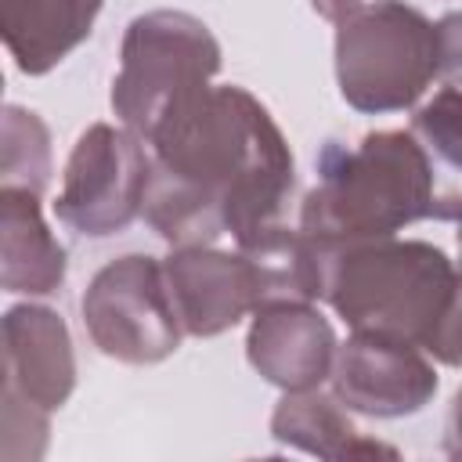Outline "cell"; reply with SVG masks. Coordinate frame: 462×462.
I'll return each instance as SVG.
<instances>
[{"label":"cell","mask_w":462,"mask_h":462,"mask_svg":"<svg viewBox=\"0 0 462 462\" xmlns=\"http://www.w3.org/2000/svg\"><path fill=\"white\" fill-rule=\"evenodd\" d=\"M455 285L458 271L440 249L390 235L336 249L325 300L350 332L426 350L451 307Z\"/></svg>","instance_id":"3957f363"},{"label":"cell","mask_w":462,"mask_h":462,"mask_svg":"<svg viewBox=\"0 0 462 462\" xmlns=\"http://www.w3.org/2000/svg\"><path fill=\"white\" fill-rule=\"evenodd\" d=\"M162 267L184 332L191 336H217L249 310L256 314L263 303H274L271 278L249 249L220 253L209 245H177Z\"/></svg>","instance_id":"ba28073f"},{"label":"cell","mask_w":462,"mask_h":462,"mask_svg":"<svg viewBox=\"0 0 462 462\" xmlns=\"http://www.w3.org/2000/svg\"><path fill=\"white\" fill-rule=\"evenodd\" d=\"M271 433L282 444H296L321 458H365V455L393 458L397 455L393 448L361 437V430L343 415L339 401L314 390H289L274 408Z\"/></svg>","instance_id":"5bb4252c"},{"label":"cell","mask_w":462,"mask_h":462,"mask_svg":"<svg viewBox=\"0 0 462 462\" xmlns=\"http://www.w3.org/2000/svg\"><path fill=\"white\" fill-rule=\"evenodd\" d=\"M249 365L274 386L314 390L332 375L336 336L332 325L310 307V300L263 303L249 328Z\"/></svg>","instance_id":"30bf717a"},{"label":"cell","mask_w":462,"mask_h":462,"mask_svg":"<svg viewBox=\"0 0 462 462\" xmlns=\"http://www.w3.org/2000/svg\"><path fill=\"white\" fill-rule=\"evenodd\" d=\"M426 354H433L444 365L462 368V274H458V285H455V296H451L448 314L440 318L433 339L426 343Z\"/></svg>","instance_id":"e0dca14e"},{"label":"cell","mask_w":462,"mask_h":462,"mask_svg":"<svg viewBox=\"0 0 462 462\" xmlns=\"http://www.w3.org/2000/svg\"><path fill=\"white\" fill-rule=\"evenodd\" d=\"M76 361L65 321L47 307H11L4 318V401L54 411L69 401Z\"/></svg>","instance_id":"8fae6325"},{"label":"cell","mask_w":462,"mask_h":462,"mask_svg":"<svg viewBox=\"0 0 462 462\" xmlns=\"http://www.w3.org/2000/svg\"><path fill=\"white\" fill-rule=\"evenodd\" d=\"M97 11L101 0H0V32L14 65L40 76L87 40Z\"/></svg>","instance_id":"7c38bea8"},{"label":"cell","mask_w":462,"mask_h":462,"mask_svg":"<svg viewBox=\"0 0 462 462\" xmlns=\"http://www.w3.org/2000/svg\"><path fill=\"white\" fill-rule=\"evenodd\" d=\"M148 173L152 155L144 152V137L126 126L94 123L69 155L54 213L79 235H116L144 213Z\"/></svg>","instance_id":"52a82bcc"},{"label":"cell","mask_w":462,"mask_h":462,"mask_svg":"<svg viewBox=\"0 0 462 462\" xmlns=\"http://www.w3.org/2000/svg\"><path fill=\"white\" fill-rule=\"evenodd\" d=\"M148 224L173 245H238L282 224L292 155L271 112L242 87H206L152 134Z\"/></svg>","instance_id":"6da1fadb"},{"label":"cell","mask_w":462,"mask_h":462,"mask_svg":"<svg viewBox=\"0 0 462 462\" xmlns=\"http://www.w3.org/2000/svg\"><path fill=\"white\" fill-rule=\"evenodd\" d=\"M437 76L448 83H462V11L444 14L437 25Z\"/></svg>","instance_id":"ac0fdd59"},{"label":"cell","mask_w":462,"mask_h":462,"mask_svg":"<svg viewBox=\"0 0 462 462\" xmlns=\"http://www.w3.org/2000/svg\"><path fill=\"white\" fill-rule=\"evenodd\" d=\"M336 76L361 112L408 108L437 76V29L401 0L361 4L339 18Z\"/></svg>","instance_id":"5b68a950"},{"label":"cell","mask_w":462,"mask_h":462,"mask_svg":"<svg viewBox=\"0 0 462 462\" xmlns=\"http://www.w3.org/2000/svg\"><path fill=\"white\" fill-rule=\"evenodd\" d=\"M437 213V180L415 134L379 130L357 144H328L318 159V184L303 199L300 227L343 249L390 238L411 220Z\"/></svg>","instance_id":"7a4b0ae2"},{"label":"cell","mask_w":462,"mask_h":462,"mask_svg":"<svg viewBox=\"0 0 462 462\" xmlns=\"http://www.w3.org/2000/svg\"><path fill=\"white\" fill-rule=\"evenodd\" d=\"M448 455L462 458V390L455 393V404H451V419H448V440H444Z\"/></svg>","instance_id":"d6986e66"},{"label":"cell","mask_w":462,"mask_h":462,"mask_svg":"<svg viewBox=\"0 0 462 462\" xmlns=\"http://www.w3.org/2000/svg\"><path fill=\"white\" fill-rule=\"evenodd\" d=\"M51 173V144L47 126L36 112H25L18 105H7L4 112V184L43 191Z\"/></svg>","instance_id":"2e32d148"},{"label":"cell","mask_w":462,"mask_h":462,"mask_svg":"<svg viewBox=\"0 0 462 462\" xmlns=\"http://www.w3.org/2000/svg\"><path fill=\"white\" fill-rule=\"evenodd\" d=\"M112 83V108L126 130L152 141V134L195 94H202L220 69L213 32L184 11H148L130 22Z\"/></svg>","instance_id":"277c9868"},{"label":"cell","mask_w":462,"mask_h":462,"mask_svg":"<svg viewBox=\"0 0 462 462\" xmlns=\"http://www.w3.org/2000/svg\"><path fill=\"white\" fill-rule=\"evenodd\" d=\"M365 0H310V7L321 14V18H328V22H339V18H346L350 11H357Z\"/></svg>","instance_id":"ffe728a7"},{"label":"cell","mask_w":462,"mask_h":462,"mask_svg":"<svg viewBox=\"0 0 462 462\" xmlns=\"http://www.w3.org/2000/svg\"><path fill=\"white\" fill-rule=\"evenodd\" d=\"M0 260L7 292H54L65 282V249L40 217V195L4 184L0 191Z\"/></svg>","instance_id":"4fadbf2b"},{"label":"cell","mask_w":462,"mask_h":462,"mask_svg":"<svg viewBox=\"0 0 462 462\" xmlns=\"http://www.w3.org/2000/svg\"><path fill=\"white\" fill-rule=\"evenodd\" d=\"M458 256H462V217H458Z\"/></svg>","instance_id":"44dd1931"},{"label":"cell","mask_w":462,"mask_h":462,"mask_svg":"<svg viewBox=\"0 0 462 462\" xmlns=\"http://www.w3.org/2000/svg\"><path fill=\"white\" fill-rule=\"evenodd\" d=\"M83 321L101 354L130 365L170 357L184 332L166 267L141 253L119 256L94 274L83 296Z\"/></svg>","instance_id":"8992f818"},{"label":"cell","mask_w":462,"mask_h":462,"mask_svg":"<svg viewBox=\"0 0 462 462\" xmlns=\"http://www.w3.org/2000/svg\"><path fill=\"white\" fill-rule=\"evenodd\" d=\"M411 134L422 144L433 180L437 213L433 220L462 217V87H444L411 119Z\"/></svg>","instance_id":"9a60e30c"},{"label":"cell","mask_w":462,"mask_h":462,"mask_svg":"<svg viewBox=\"0 0 462 462\" xmlns=\"http://www.w3.org/2000/svg\"><path fill=\"white\" fill-rule=\"evenodd\" d=\"M328 379L336 401L365 415L419 411L437 390V375L433 365L422 357V346L361 332H354L336 350Z\"/></svg>","instance_id":"9c48e42d"}]
</instances>
